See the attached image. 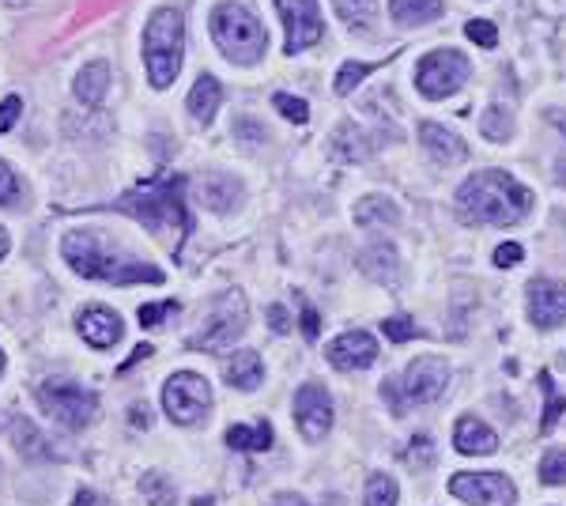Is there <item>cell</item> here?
<instances>
[{"instance_id": "ac0fdd59", "label": "cell", "mask_w": 566, "mask_h": 506, "mask_svg": "<svg viewBox=\"0 0 566 506\" xmlns=\"http://www.w3.org/2000/svg\"><path fill=\"white\" fill-rule=\"evenodd\" d=\"M454 446L465 457H487L498 450V435L480 420V415H461L454 427Z\"/></svg>"}, {"instance_id": "681fc988", "label": "cell", "mask_w": 566, "mask_h": 506, "mask_svg": "<svg viewBox=\"0 0 566 506\" xmlns=\"http://www.w3.org/2000/svg\"><path fill=\"white\" fill-rule=\"evenodd\" d=\"M276 506H306V503L294 499V495H280V503H276Z\"/></svg>"}, {"instance_id": "6da1fadb", "label": "cell", "mask_w": 566, "mask_h": 506, "mask_svg": "<svg viewBox=\"0 0 566 506\" xmlns=\"http://www.w3.org/2000/svg\"><path fill=\"white\" fill-rule=\"evenodd\" d=\"M457 208L472 219V224L487 227H514L529 216L532 193L525 190L514 174L506 170H475L457 190Z\"/></svg>"}, {"instance_id": "30bf717a", "label": "cell", "mask_w": 566, "mask_h": 506, "mask_svg": "<svg viewBox=\"0 0 566 506\" xmlns=\"http://www.w3.org/2000/svg\"><path fill=\"white\" fill-rule=\"evenodd\" d=\"M449 492L465 506H514L518 503V487L503 472H457L449 480Z\"/></svg>"}, {"instance_id": "7c38bea8", "label": "cell", "mask_w": 566, "mask_h": 506, "mask_svg": "<svg viewBox=\"0 0 566 506\" xmlns=\"http://www.w3.org/2000/svg\"><path fill=\"white\" fill-rule=\"evenodd\" d=\"M276 8H280V20L287 31V43H284L287 53L294 57V53L310 50L314 43H322L325 20H322L317 0H276Z\"/></svg>"}, {"instance_id": "7dc6e473", "label": "cell", "mask_w": 566, "mask_h": 506, "mask_svg": "<svg viewBox=\"0 0 566 506\" xmlns=\"http://www.w3.org/2000/svg\"><path fill=\"white\" fill-rule=\"evenodd\" d=\"M234 133H238V136H245V141H253V144H261V141H265V133H261V125H257V121H242V118H238Z\"/></svg>"}, {"instance_id": "44dd1931", "label": "cell", "mask_w": 566, "mask_h": 506, "mask_svg": "<svg viewBox=\"0 0 566 506\" xmlns=\"http://www.w3.org/2000/svg\"><path fill=\"white\" fill-rule=\"evenodd\" d=\"M371 152H374V144L366 141V133L359 125H351V121H344L340 129L333 133V141H329V155L336 162H366L371 159Z\"/></svg>"}, {"instance_id": "3957f363", "label": "cell", "mask_w": 566, "mask_h": 506, "mask_svg": "<svg viewBox=\"0 0 566 506\" xmlns=\"http://www.w3.org/2000/svg\"><path fill=\"white\" fill-rule=\"evenodd\" d=\"M212 38L224 50L227 61L234 64H257L268 50L265 23L257 20L250 0H227L212 12Z\"/></svg>"}, {"instance_id": "d590c367", "label": "cell", "mask_w": 566, "mask_h": 506, "mask_svg": "<svg viewBox=\"0 0 566 506\" xmlns=\"http://www.w3.org/2000/svg\"><path fill=\"white\" fill-rule=\"evenodd\" d=\"M540 484L566 487V450H547L544 461H540Z\"/></svg>"}, {"instance_id": "8992f818", "label": "cell", "mask_w": 566, "mask_h": 506, "mask_svg": "<svg viewBox=\"0 0 566 506\" xmlns=\"http://www.w3.org/2000/svg\"><path fill=\"white\" fill-rule=\"evenodd\" d=\"M449 386V363L442 356H420L408 363L400 378L382 382V397L393 415H405L412 405H434Z\"/></svg>"}, {"instance_id": "816d5d0a", "label": "cell", "mask_w": 566, "mask_h": 506, "mask_svg": "<svg viewBox=\"0 0 566 506\" xmlns=\"http://www.w3.org/2000/svg\"><path fill=\"white\" fill-rule=\"evenodd\" d=\"M0 366H4V356H0Z\"/></svg>"}, {"instance_id": "f546056e", "label": "cell", "mask_w": 566, "mask_h": 506, "mask_svg": "<svg viewBox=\"0 0 566 506\" xmlns=\"http://www.w3.org/2000/svg\"><path fill=\"white\" fill-rule=\"evenodd\" d=\"M363 506H397V480L385 477V472H374V477L366 480Z\"/></svg>"}, {"instance_id": "7402d4cb", "label": "cell", "mask_w": 566, "mask_h": 506, "mask_svg": "<svg viewBox=\"0 0 566 506\" xmlns=\"http://www.w3.org/2000/svg\"><path fill=\"white\" fill-rule=\"evenodd\" d=\"M224 378L231 389H242V394H250V389H257L261 382H265V363H261L257 352H234L231 359H227L224 366Z\"/></svg>"}, {"instance_id": "4dcf8cb0", "label": "cell", "mask_w": 566, "mask_h": 506, "mask_svg": "<svg viewBox=\"0 0 566 506\" xmlns=\"http://www.w3.org/2000/svg\"><path fill=\"white\" fill-rule=\"evenodd\" d=\"M374 72V64H363V61H344L340 72H336V95H351L366 76Z\"/></svg>"}, {"instance_id": "d6986e66", "label": "cell", "mask_w": 566, "mask_h": 506, "mask_svg": "<svg viewBox=\"0 0 566 506\" xmlns=\"http://www.w3.org/2000/svg\"><path fill=\"white\" fill-rule=\"evenodd\" d=\"M193 197L212 212H231L238 197H242V185L227 174H204V178H196Z\"/></svg>"}, {"instance_id": "74e56055", "label": "cell", "mask_w": 566, "mask_h": 506, "mask_svg": "<svg viewBox=\"0 0 566 506\" xmlns=\"http://www.w3.org/2000/svg\"><path fill=\"white\" fill-rule=\"evenodd\" d=\"M405 465L408 469H431L434 465V443L426 435H416L412 446L405 450Z\"/></svg>"}, {"instance_id": "ba28073f", "label": "cell", "mask_w": 566, "mask_h": 506, "mask_svg": "<svg viewBox=\"0 0 566 506\" xmlns=\"http://www.w3.org/2000/svg\"><path fill=\"white\" fill-rule=\"evenodd\" d=\"M245 296L238 288L224 291V296L212 303V314L204 322V329L193 337V348L196 352H219V348L234 345L238 337L245 333Z\"/></svg>"}, {"instance_id": "f907efd6", "label": "cell", "mask_w": 566, "mask_h": 506, "mask_svg": "<svg viewBox=\"0 0 566 506\" xmlns=\"http://www.w3.org/2000/svg\"><path fill=\"white\" fill-rule=\"evenodd\" d=\"M4 253H8V234L0 231V261H4Z\"/></svg>"}, {"instance_id": "e575fe53", "label": "cell", "mask_w": 566, "mask_h": 506, "mask_svg": "<svg viewBox=\"0 0 566 506\" xmlns=\"http://www.w3.org/2000/svg\"><path fill=\"white\" fill-rule=\"evenodd\" d=\"M382 333L393 340V345H408L412 337H420V325H416L408 314H393V317H385L382 322Z\"/></svg>"}, {"instance_id": "484cf974", "label": "cell", "mask_w": 566, "mask_h": 506, "mask_svg": "<svg viewBox=\"0 0 566 506\" xmlns=\"http://www.w3.org/2000/svg\"><path fill=\"white\" fill-rule=\"evenodd\" d=\"M227 446H231V450H245V454H261L273 446V427H268V423H253V427L234 423V427L227 431Z\"/></svg>"}, {"instance_id": "277c9868", "label": "cell", "mask_w": 566, "mask_h": 506, "mask_svg": "<svg viewBox=\"0 0 566 506\" xmlns=\"http://www.w3.org/2000/svg\"><path fill=\"white\" fill-rule=\"evenodd\" d=\"M185 50V15L178 8H159L152 12L144 31V64H147V84L167 92L178 80Z\"/></svg>"}, {"instance_id": "f35d334b", "label": "cell", "mask_w": 566, "mask_h": 506, "mask_svg": "<svg viewBox=\"0 0 566 506\" xmlns=\"http://www.w3.org/2000/svg\"><path fill=\"white\" fill-rule=\"evenodd\" d=\"M465 35H469L475 46H483V50H495L498 46V27L491 20H469Z\"/></svg>"}, {"instance_id": "ffe728a7", "label": "cell", "mask_w": 566, "mask_h": 506, "mask_svg": "<svg viewBox=\"0 0 566 506\" xmlns=\"http://www.w3.org/2000/svg\"><path fill=\"white\" fill-rule=\"evenodd\" d=\"M359 268H363L366 280L385 284V288L400 280V257L389 242H374V246H366L363 253H359Z\"/></svg>"}, {"instance_id": "d6a6232c", "label": "cell", "mask_w": 566, "mask_h": 506, "mask_svg": "<svg viewBox=\"0 0 566 506\" xmlns=\"http://www.w3.org/2000/svg\"><path fill=\"white\" fill-rule=\"evenodd\" d=\"M141 492L152 506H174V487L159 477V472H144L141 477Z\"/></svg>"}, {"instance_id": "bcb514c9", "label": "cell", "mask_w": 566, "mask_h": 506, "mask_svg": "<svg viewBox=\"0 0 566 506\" xmlns=\"http://www.w3.org/2000/svg\"><path fill=\"white\" fill-rule=\"evenodd\" d=\"M268 329L273 333H291V317H287V310L284 306H268Z\"/></svg>"}, {"instance_id": "9a60e30c", "label": "cell", "mask_w": 566, "mask_h": 506, "mask_svg": "<svg viewBox=\"0 0 566 506\" xmlns=\"http://www.w3.org/2000/svg\"><path fill=\"white\" fill-rule=\"evenodd\" d=\"M76 329L87 345L98 348V352H106V348L118 345V337L125 333V325H121V317L113 314L110 306H84L76 317Z\"/></svg>"}, {"instance_id": "2e32d148", "label": "cell", "mask_w": 566, "mask_h": 506, "mask_svg": "<svg viewBox=\"0 0 566 506\" xmlns=\"http://www.w3.org/2000/svg\"><path fill=\"white\" fill-rule=\"evenodd\" d=\"M374 359H377V345L371 333H363V329L344 333V337H336L329 345V363L336 371H363V366H371Z\"/></svg>"}, {"instance_id": "ee69618b", "label": "cell", "mask_w": 566, "mask_h": 506, "mask_svg": "<svg viewBox=\"0 0 566 506\" xmlns=\"http://www.w3.org/2000/svg\"><path fill=\"white\" fill-rule=\"evenodd\" d=\"M302 333H306V340H317V333H322V317H317V310L310 303H302Z\"/></svg>"}, {"instance_id": "8fae6325", "label": "cell", "mask_w": 566, "mask_h": 506, "mask_svg": "<svg viewBox=\"0 0 566 506\" xmlns=\"http://www.w3.org/2000/svg\"><path fill=\"white\" fill-rule=\"evenodd\" d=\"M43 408L49 415H53L61 427H87V423L95 420V394H87V389L72 386V382H46L43 386Z\"/></svg>"}, {"instance_id": "4fadbf2b", "label": "cell", "mask_w": 566, "mask_h": 506, "mask_svg": "<svg viewBox=\"0 0 566 506\" xmlns=\"http://www.w3.org/2000/svg\"><path fill=\"white\" fill-rule=\"evenodd\" d=\"M294 423L310 443H322L333 427V397L325 394V386L310 382L294 394Z\"/></svg>"}, {"instance_id": "4316f807", "label": "cell", "mask_w": 566, "mask_h": 506, "mask_svg": "<svg viewBox=\"0 0 566 506\" xmlns=\"http://www.w3.org/2000/svg\"><path fill=\"white\" fill-rule=\"evenodd\" d=\"M356 219L363 227H385V224H397L400 219V208L393 204L389 197H382V193H374V197H363L356 204Z\"/></svg>"}, {"instance_id": "1f68e13d", "label": "cell", "mask_w": 566, "mask_h": 506, "mask_svg": "<svg viewBox=\"0 0 566 506\" xmlns=\"http://www.w3.org/2000/svg\"><path fill=\"white\" fill-rule=\"evenodd\" d=\"M540 389L547 394V408H544V415H540V427L552 431L555 420H559V412H566V397L555 394V382H552V374L547 371H540Z\"/></svg>"}, {"instance_id": "7a4b0ae2", "label": "cell", "mask_w": 566, "mask_h": 506, "mask_svg": "<svg viewBox=\"0 0 566 506\" xmlns=\"http://www.w3.org/2000/svg\"><path fill=\"white\" fill-rule=\"evenodd\" d=\"M61 253L84 280L118 284V288H136V284H162V268L144 265V261L121 257L106 246L103 234L95 231H69L61 239Z\"/></svg>"}, {"instance_id": "83f0119b", "label": "cell", "mask_w": 566, "mask_h": 506, "mask_svg": "<svg viewBox=\"0 0 566 506\" xmlns=\"http://www.w3.org/2000/svg\"><path fill=\"white\" fill-rule=\"evenodd\" d=\"M333 8L344 20V27H351V31L374 27V0H333Z\"/></svg>"}, {"instance_id": "f6af8a7d", "label": "cell", "mask_w": 566, "mask_h": 506, "mask_svg": "<svg viewBox=\"0 0 566 506\" xmlns=\"http://www.w3.org/2000/svg\"><path fill=\"white\" fill-rule=\"evenodd\" d=\"M8 201H15V174H12V167L0 159V204H8Z\"/></svg>"}, {"instance_id": "7bdbcfd3", "label": "cell", "mask_w": 566, "mask_h": 506, "mask_svg": "<svg viewBox=\"0 0 566 506\" xmlns=\"http://www.w3.org/2000/svg\"><path fill=\"white\" fill-rule=\"evenodd\" d=\"M525 250L518 246V242H503V246L495 250V265L498 268H510V265H521Z\"/></svg>"}, {"instance_id": "cb8c5ba5", "label": "cell", "mask_w": 566, "mask_h": 506, "mask_svg": "<svg viewBox=\"0 0 566 506\" xmlns=\"http://www.w3.org/2000/svg\"><path fill=\"white\" fill-rule=\"evenodd\" d=\"M76 99L87 103V106H98L106 99V92H110V64L106 61H92L84 72L76 76Z\"/></svg>"}, {"instance_id": "e0dca14e", "label": "cell", "mask_w": 566, "mask_h": 506, "mask_svg": "<svg viewBox=\"0 0 566 506\" xmlns=\"http://www.w3.org/2000/svg\"><path fill=\"white\" fill-rule=\"evenodd\" d=\"M420 144H423V152L438 162V167H454V162L469 159V144H465L457 133H449L446 125H438V121H423Z\"/></svg>"}, {"instance_id": "52a82bcc", "label": "cell", "mask_w": 566, "mask_h": 506, "mask_svg": "<svg viewBox=\"0 0 566 506\" xmlns=\"http://www.w3.org/2000/svg\"><path fill=\"white\" fill-rule=\"evenodd\" d=\"M469 57L461 50H434L426 53L420 61V69H416V87H420L423 99L438 103V99H449L454 92H461L465 84H469Z\"/></svg>"}, {"instance_id": "c3c4849f", "label": "cell", "mask_w": 566, "mask_h": 506, "mask_svg": "<svg viewBox=\"0 0 566 506\" xmlns=\"http://www.w3.org/2000/svg\"><path fill=\"white\" fill-rule=\"evenodd\" d=\"M72 506H113V503L103 499V495H95V492H80L76 503H72Z\"/></svg>"}, {"instance_id": "9c48e42d", "label": "cell", "mask_w": 566, "mask_h": 506, "mask_svg": "<svg viewBox=\"0 0 566 506\" xmlns=\"http://www.w3.org/2000/svg\"><path fill=\"white\" fill-rule=\"evenodd\" d=\"M162 405H167V415L174 423H196L212 405V386L204 374H193V371H182L167 382L162 389Z\"/></svg>"}, {"instance_id": "b9f144b4", "label": "cell", "mask_w": 566, "mask_h": 506, "mask_svg": "<svg viewBox=\"0 0 566 506\" xmlns=\"http://www.w3.org/2000/svg\"><path fill=\"white\" fill-rule=\"evenodd\" d=\"M20 113H23V99L20 95H8V99L0 103V133H8V129L20 121Z\"/></svg>"}, {"instance_id": "836d02e7", "label": "cell", "mask_w": 566, "mask_h": 506, "mask_svg": "<svg viewBox=\"0 0 566 506\" xmlns=\"http://www.w3.org/2000/svg\"><path fill=\"white\" fill-rule=\"evenodd\" d=\"M483 133H487L495 144L510 141V133H514V118L503 110V106H491V110L483 113Z\"/></svg>"}, {"instance_id": "5b68a950", "label": "cell", "mask_w": 566, "mask_h": 506, "mask_svg": "<svg viewBox=\"0 0 566 506\" xmlns=\"http://www.w3.org/2000/svg\"><path fill=\"white\" fill-rule=\"evenodd\" d=\"M118 212H133L144 227H178V231H189V212H185V178L167 174L152 185H141V190L125 193L110 204Z\"/></svg>"}, {"instance_id": "f1b7e54d", "label": "cell", "mask_w": 566, "mask_h": 506, "mask_svg": "<svg viewBox=\"0 0 566 506\" xmlns=\"http://www.w3.org/2000/svg\"><path fill=\"white\" fill-rule=\"evenodd\" d=\"M12 443L23 457H46V438L31 420H12Z\"/></svg>"}, {"instance_id": "8d00e7d4", "label": "cell", "mask_w": 566, "mask_h": 506, "mask_svg": "<svg viewBox=\"0 0 566 506\" xmlns=\"http://www.w3.org/2000/svg\"><path fill=\"white\" fill-rule=\"evenodd\" d=\"M273 106L284 113L287 121H294V125H306V121H310V106H306V99H299V95L276 92L273 95Z\"/></svg>"}, {"instance_id": "603a6c76", "label": "cell", "mask_w": 566, "mask_h": 506, "mask_svg": "<svg viewBox=\"0 0 566 506\" xmlns=\"http://www.w3.org/2000/svg\"><path fill=\"white\" fill-rule=\"evenodd\" d=\"M219 103H224V87H219L216 76H201L189 92V113L204 125L219 113Z\"/></svg>"}, {"instance_id": "d4e9b609", "label": "cell", "mask_w": 566, "mask_h": 506, "mask_svg": "<svg viewBox=\"0 0 566 506\" xmlns=\"http://www.w3.org/2000/svg\"><path fill=\"white\" fill-rule=\"evenodd\" d=\"M389 12L400 27H423L442 15V0H389Z\"/></svg>"}, {"instance_id": "60d3db41", "label": "cell", "mask_w": 566, "mask_h": 506, "mask_svg": "<svg viewBox=\"0 0 566 506\" xmlns=\"http://www.w3.org/2000/svg\"><path fill=\"white\" fill-rule=\"evenodd\" d=\"M544 121L563 133V152H559V162H555V178H559V185H566V113L563 110H547Z\"/></svg>"}, {"instance_id": "5bb4252c", "label": "cell", "mask_w": 566, "mask_h": 506, "mask_svg": "<svg viewBox=\"0 0 566 506\" xmlns=\"http://www.w3.org/2000/svg\"><path fill=\"white\" fill-rule=\"evenodd\" d=\"M529 317L537 329H559V325H566V280H532Z\"/></svg>"}, {"instance_id": "ab89813d", "label": "cell", "mask_w": 566, "mask_h": 506, "mask_svg": "<svg viewBox=\"0 0 566 506\" xmlns=\"http://www.w3.org/2000/svg\"><path fill=\"white\" fill-rule=\"evenodd\" d=\"M174 314H178V303H147L141 306V325L144 329H159V325H167Z\"/></svg>"}]
</instances>
